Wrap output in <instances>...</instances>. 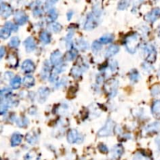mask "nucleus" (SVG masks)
Wrapping results in <instances>:
<instances>
[{
    "mask_svg": "<svg viewBox=\"0 0 160 160\" xmlns=\"http://www.w3.org/2000/svg\"><path fill=\"white\" fill-rule=\"evenodd\" d=\"M140 44V36L138 33H133L125 38L124 45L127 50L131 53H134Z\"/></svg>",
    "mask_w": 160,
    "mask_h": 160,
    "instance_id": "f257e3e1",
    "label": "nucleus"
},
{
    "mask_svg": "<svg viewBox=\"0 0 160 160\" xmlns=\"http://www.w3.org/2000/svg\"><path fill=\"white\" fill-rule=\"evenodd\" d=\"M114 127H115L114 122L110 119H109L105 123V124L99 131L98 136L104 138V137H108V136L111 135L113 132V130H114Z\"/></svg>",
    "mask_w": 160,
    "mask_h": 160,
    "instance_id": "f03ea898",
    "label": "nucleus"
},
{
    "mask_svg": "<svg viewBox=\"0 0 160 160\" xmlns=\"http://www.w3.org/2000/svg\"><path fill=\"white\" fill-rule=\"evenodd\" d=\"M143 51L145 53L146 60L149 63H153L156 60L157 52L153 45H146L143 47Z\"/></svg>",
    "mask_w": 160,
    "mask_h": 160,
    "instance_id": "7ed1b4c3",
    "label": "nucleus"
},
{
    "mask_svg": "<svg viewBox=\"0 0 160 160\" xmlns=\"http://www.w3.org/2000/svg\"><path fill=\"white\" fill-rule=\"evenodd\" d=\"M119 82L116 79H111L105 84V90L110 97H114L117 95Z\"/></svg>",
    "mask_w": 160,
    "mask_h": 160,
    "instance_id": "20e7f679",
    "label": "nucleus"
},
{
    "mask_svg": "<svg viewBox=\"0 0 160 160\" xmlns=\"http://www.w3.org/2000/svg\"><path fill=\"white\" fill-rule=\"evenodd\" d=\"M67 141L70 144H79L83 141V137L77 130H71L67 134Z\"/></svg>",
    "mask_w": 160,
    "mask_h": 160,
    "instance_id": "39448f33",
    "label": "nucleus"
},
{
    "mask_svg": "<svg viewBox=\"0 0 160 160\" xmlns=\"http://www.w3.org/2000/svg\"><path fill=\"white\" fill-rule=\"evenodd\" d=\"M97 25V17L92 13H90L87 16V19L84 23V29L90 31V30L94 29Z\"/></svg>",
    "mask_w": 160,
    "mask_h": 160,
    "instance_id": "423d86ee",
    "label": "nucleus"
},
{
    "mask_svg": "<svg viewBox=\"0 0 160 160\" xmlns=\"http://www.w3.org/2000/svg\"><path fill=\"white\" fill-rule=\"evenodd\" d=\"M160 17V8H155L152 10H151L149 13H148L147 14L144 16V19L148 21V22L153 23L155 20L158 19Z\"/></svg>",
    "mask_w": 160,
    "mask_h": 160,
    "instance_id": "0eeeda50",
    "label": "nucleus"
},
{
    "mask_svg": "<svg viewBox=\"0 0 160 160\" xmlns=\"http://www.w3.org/2000/svg\"><path fill=\"white\" fill-rule=\"evenodd\" d=\"M87 66L83 63L82 65H76L73 66L71 70V75L75 78H78L81 76L83 73L87 70Z\"/></svg>",
    "mask_w": 160,
    "mask_h": 160,
    "instance_id": "6e6552de",
    "label": "nucleus"
},
{
    "mask_svg": "<svg viewBox=\"0 0 160 160\" xmlns=\"http://www.w3.org/2000/svg\"><path fill=\"white\" fill-rule=\"evenodd\" d=\"M21 69L24 73H32L35 70V65L31 60H26L24 61L21 66Z\"/></svg>",
    "mask_w": 160,
    "mask_h": 160,
    "instance_id": "1a4fd4ad",
    "label": "nucleus"
},
{
    "mask_svg": "<svg viewBox=\"0 0 160 160\" xmlns=\"http://www.w3.org/2000/svg\"><path fill=\"white\" fill-rule=\"evenodd\" d=\"M62 59H63V56H62L61 52L58 50L54 51V52L51 54L50 62L52 65H54V66H60V64H62Z\"/></svg>",
    "mask_w": 160,
    "mask_h": 160,
    "instance_id": "9d476101",
    "label": "nucleus"
},
{
    "mask_svg": "<svg viewBox=\"0 0 160 160\" xmlns=\"http://www.w3.org/2000/svg\"><path fill=\"white\" fill-rule=\"evenodd\" d=\"M15 21L18 25L24 24L28 20V16L23 11H17L14 15Z\"/></svg>",
    "mask_w": 160,
    "mask_h": 160,
    "instance_id": "9b49d317",
    "label": "nucleus"
},
{
    "mask_svg": "<svg viewBox=\"0 0 160 160\" xmlns=\"http://www.w3.org/2000/svg\"><path fill=\"white\" fill-rule=\"evenodd\" d=\"M13 13V9L7 4L1 2V15L3 18H7Z\"/></svg>",
    "mask_w": 160,
    "mask_h": 160,
    "instance_id": "f8f14e48",
    "label": "nucleus"
},
{
    "mask_svg": "<svg viewBox=\"0 0 160 160\" xmlns=\"http://www.w3.org/2000/svg\"><path fill=\"white\" fill-rule=\"evenodd\" d=\"M50 94V90L47 87H42L38 89V98L40 102H43L46 100L48 96Z\"/></svg>",
    "mask_w": 160,
    "mask_h": 160,
    "instance_id": "ddd939ff",
    "label": "nucleus"
},
{
    "mask_svg": "<svg viewBox=\"0 0 160 160\" xmlns=\"http://www.w3.org/2000/svg\"><path fill=\"white\" fill-rule=\"evenodd\" d=\"M119 51H120V47H119L118 45H111L105 50V56L107 58H110V57L113 56H115L116 54L118 53Z\"/></svg>",
    "mask_w": 160,
    "mask_h": 160,
    "instance_id": "4468645a",
    "label": "nucleus"
},
{
    "mask_svg": "<svg viewBox=\"0 0 160 160\" xmlns=\"http://www.w3.org/2000/svg\"><path fill=\"white\" fill-rule=\"evenodd\" d=\"M24 46L28 52H32L36 48L35 41H34V39L32 37H28L24 41Z\"/></svg>",
    "mask_w": 160,
    "mask_h": 160,
    "instance_id": "2eb2a0df",
    "label": "nucleus"
},
{
    "mask_svg": "<svg viewBox=\"0 0 160 160\" xmlns=\"http://www.w3.org/2000/svg\"><path fill=\"white\" fill-rule=\"evenodd\" d=\"M152 115L156 119L160 120V100H155L152 106Z\"/></svg>",
    "mask_w": 160,
    "mask_h": 160,
    "instance_id": "dca6fc26",
    "label": "nucleus"
},
{
    "mask_svg": "<svg viewBox=\"0 0 160 160\" xmlns=\"http://www.w3.org/2000/svg\"><path fill=\"white\" fill-rule=\"evenodd\" d=\"M123 153V148L121 144H117L112 150V156L114 158H119Z\"/></svg>",
    "mask_w": 160,
    "mask_h": 160,
    "instance_id": "f3484780",
    "label": "nucleus"
},
{
    "mask_svg": "<svg viewBox=\"0 0 160 160\" xmlns=\"http://www.w3.org/2000/svg\"><path fill=\"white\" fill-rule=\"evenodd\" d=\"M23 139L22 134L20 133H14L11 137V146L12 147H16L19 145L21 143Z\"/></svg>",
    "mask_w": 160,
    "mask_h": 160,
    "instance_id": "a211bd4d",
    "label": "nucleus"
},
{
    "mask_svg": "<svg viewBox=\"0 0 160 160\" xmlns=\"http://www.w3.org/2000/svg\"><path fill=\"white\" fill-rule=\"evenodd\" d=\"M38 140V136L34 131H31V132L28 133L26 135V141L29 143L30 144H34Z\"/></svg>",
    "mask_w": 160,
    "mask_h": 160,
    "instance_id": "6ab92c4d",
    "label": "nucleus"
},
{
    "mask_svg": "<svg viewBox=\"0 0 160 160\" xmlns=\"http://www.w3.org/2000/svg\"><path fill=\"white\" fill-rule=\"evenodd\" d=\"M34 83H35V81H34V77L31 76V75H27L23 80V84L28 88L33 87L34 85Z\"/></svg>",
    "mask_w": 160,
    "mask_h": 160,
    "instance_id": "aec40b11",
    "label": "nucleus"
},
{
    "mask_svg": "<svg viewBox=\"0 0 160 160\" xmlns=\"http://www.w3.org/2000/svg\"><path fill=\"white\" fill-rule=\"evenodd\" d=\"M160 129V123L158 122H154V123L149 124L145 127L144 131L146 133H154L158 131Z\"/></svg>",
    "mask_w": 160,
    "mask_h": 160,
    "instance_id": "412c9836",
    "label": "nucleus"
},
{
    "mask_svg": "<svg viewBox=\"0 0 160 160\" xmlns=\"http://www.w3.org/2000/svg\"><path fill=\"white\" fill-rule=\"evenodd\" d=\"M40 40L42 43L45 44V45L49 44L51 42L50 34L46 31H42V33L40 34Z\"/></svg>",
    "mask_w": 160,
    "mask_h": 160,
    "instance_id": "4be33fe9",
    "label": "nucleus"
},
{
    "mask_svg": "<svg viewBox=\"0 0 160 160\" xmlns=\"http://www.w3.org/2000/svg\"><path fill=\"white\" fill-rule=\"evenodd\" d=\"M50 75V65L49 64V63L45 62L43 66V69H42V77L43 79H46L47 78H49Z\"/></svg>",
    "mask_w": 160,
    "mask_h": 160,
    "instance_id": "5701e85b",
    "label": "nucleus"
},
{
    "mask_svg": "<svg viewBox=\"0 0 160 160\" xmlns=\"http://www.w3.org/2000/svg\"><path fill=\"white\" fill-rule=\"evenodd\" d=\"M7 62L10 66L16 67L18 64V58L16 55H15L14 53H10L7 58Z\"/></svg>",
    "mask_w": 160,
    "mask_h": 160,
    "instance_id": "b1692460",
    "label": "nucleus"
},
{
    "mask_svg": "<svg viewBox=\"0 0 160 160\" xmlns=\"http://www.w3.org/2000/svg\"><path fill=\"white\" fill-rule=\"evenodd\" d=\"M57 16H58V13H57V10L55 8H51L49 9V11H48V16L47 19L48 20L50 21V22H53L56 20Z\"/></svg>",
    "mask_w": 160,
    "mask_h": 160,
    "instance_id": "393cba45",
    "label": "nucleus"
},
{
    "mask_svg": "<svg viewBox=\"0 0 160 160\" xmlns=\"http://www.w3.org/2000/svg\"><path fill=\"white\" fill-rule=\"evenodd\" d=\"M77 46L81 51H86L88 49V44L84 38H79L77 40Z\"/></svg>",
    "mask_w": 160,
    "mask_h": 160,
    "instance_id": "a878e982",
    "label": "nucleus"
},
{
    "mask_svg": "<svg viewBox=\"0 0 160 160\" xmlns=\"http://www.w3.org/2000/svg\"><path fill=\"white\" fill-rule=\"evenodd\" d=\"M21 84V78L20 76H15L10 81V86L13 89H18Z\"/></svg>",
    "mask_w": 160,
    "mask_h": 160,
    "instance_id": "bb28decb",
    "label": "nucleus"
},
{
    "mask_svg": "<svg viewBox=\"0 0 160 160\" xmlns=\"http://www.w3.org/2000/svg\"><path fill=\"white\" fill-rule=\"evenodd\" d=\"M114 39V36L111 34H107L105 35L102 36V38H100L99 39V42H100L102 45H104V44H109V43H111L113 41Z\"/></svg>",
    "mask_w": 160,
    "mask_h": 160,
    "instance_id": "cd10ccee",
    "label": "nucleus"
},
{
    "mask_svg": "<svg viewBox=\"0 0 160 160\" xmlns=\"http://www.w3.org/2000/svg\"><path fill=\"white\" fill-rule=\"evenodd\" d=\"M11 30L9 29L7 27L4 26L3 28H1L0 30V37L2 38V39H7L10 37V34H11Z\"/></svg>",
    "mask_w": 160,
    "mask_h": 160,
    "instance_id": "c85d7f7f",
    "label": "nucleus"
},
{
    "mask_svg": "<svg viewBox=\"0 0 160 160\" xmlns=\"http://www.w3.org/2000/svg\"><path fill=\"white\" fill-rule=\"evenodd\" d=\"M73 31H70L68 32L67 35L66 37V48L68 49H71L72 47V38H73Z\"/></svg>",
    "mask_w": 160,
    "mask_h": 160,
    "instance_id": "c756f323",
    "label": "nucleus"
},
{
    "mask_svg": "<svg viewBox=\"0 0 160 160\" xmlns=\"http://www.w3.org/2000/svg\"><path fill=\"white\" fill-rule=\"evenodd\" d=\"M24 160H39L38 154L35 151H31L26 154L24 157Z\"/></svg>",
    "mask_w": 160,
    "mask_h": 160,
    "instance_id": "7c9ffc66",
    "label": "nucleus"
},
{
    "mask_svg": "<svg viewBox=\"0 0 160 160\" xmlns=\"http://www.w3.org/2000/svg\"><path fill=\"white\" fill-rule=\"evenodd\" d=\"M133 160H152L149 156L142 152H138L134 155Z\"/></svg>",
    "mask_w": 160,
    "mask_h": 160,
    "instance_id": "2f4dec72",
    "label": "nucleus"
},
{
    "mask_svg": "<svg viewBox=\"0 0 160 160\" xmlns=\"http://www.w3.org/2000/svg\"><path fill=\"white\" fill-rule=\"evenodd\" d=\"M77 56H78V50L75 49H71L68 51L67 54H66V60L71 61L76 58Z\"/></svg>",
    "mask_w": 160,
    "mask_h": 160,
    "instance_id": "473e14b6",
    "label": "nucleus"
},
{
    "mask_svg": "<svg viewBox=\"0 0 160 160\" xmlns=\"http://www.w3.org/2000/svg\"><path fill=\"white\" fill-rule=\"evenodd\" d=\"M139 79V73L137 70H132L130 73V80H131L132 82H137Z\"/></svg>",
    "mask_w": 160,
    "mask_h": 160,
    "instance_id": "72a5a7b5",
    "label": "nucleus"
},
{
    "mask_svg": "<svg viewBox=\"0 0 160 160\" xmlns=\"http://www.w3.org/2000/svg\"><path fill=\"white\" fill-rule=\"evenodd\" d=\"M91 49H92L93 52L97 53L102 49V44L99 42V41H95L91 45Z\"/></svg>",
    "mask_w": 160,
    "mask_h": 160,
    "instance_id": "f704fd0d",
    "label": "nucleus"
},
{
    "mask_svg": "<svg viewBox=\"0 0 160 160\" xmlns=\"http://www.w3.org/2000/svg\"><path fill=\"white\" fill-rule=\"evenodd\" d=\"M28 120L26 117H24L23 119L18 118L16 119V123H17L18 127H26L28 124Z\"/></svg>",
    "mask_w": 160,
    "mask_h": 160,
    "instance_id": "c9c22d12",
    "label": "nucleus"
},
{
    "mask_svg": "<svg viewBox=\"0 0 160 160\" xmlns=\"http://www.w3.org/2000/svg\"><path fill=\"white\" fill-rule=\"evenodd\" d=\"M50 28L52 29V31H54V32L56 33H58L62 30V26L60 24H59V23L54 22L50 25Z\"/></svg>",
    "mask_w": 160,
    "mask_h": 160,
    "instance_id": "e433bc0d",
    "label": "nucleus"
},
{
    "mask_svg": "<svg viewBox=\"0 0 160 160\" xmlns=\"http://www.w3.org/2000/svg\"><path fill=\"white\" fill-rule=\"evenodd\" d=\"M93 14L96 16L97 18H99V16L102 15V9L99 7V5H95L93 6Z\"/></svg>",
    "mask_w": 160,
    "mask_h": 160,
    "instance_id": "4c0bfd02",
    "label": "nucleus"
},
{
    "mask_svg": "<svg viewBox=\"0 0 160 160\" xmlns=\"http://www.w3.org/2000/svg\"><path fill=\"white\" fill-rule=\"evenodd\" d=\"M9 108V103L6 102H4L3 100H2V102H1V107H0V112H1V114L3 115L4 113H6L8 110Z\"/></svg>",
    "mask_w": 160,
    "mask_h": 160,
    "instance_id": "58836bf2",
    "label": "nucleus"
},
{
    "mask_svg": "<svg viewBox=\"0 0 160 160\" xmlns=\"http://www.w3.org/2000/svg\"><path fill=\"white\" fill-rule=\"evenodd\" d=\"M11 94V89L10 88L5 87V88H2V90H1V97H2V99H3V98H8Z\"/></svg>",
    "mask_w": 160,
    "mask_h": 160,
    "instance_id": "ea45409f",
    "label": "nucleus"
},
{
    "mask_svg": "<svg viewBox=\"0 0 160 160\" xmlns=\"http://www.w3.org/2000/svg\"><path fill=\"white\" fill-rule=\"evenodd\" d=\"M20 45V39L18 37H13L10 42V46L12 48H16Z\"/></svg>",
    "mask_w": 160,
    "mask_h": 160,
    "instance_id": "a19ab883",
    "label": "nucleus"
},
{
    "mask_svg": "<svg viewBox=\"0 0 160 160\" xmlns=\"http://www.w3.org/2000/svg\"><path fill=\"white\" fill-rule=\"evenodd\" d=\"M152 95L154 97H160V85H155L152 87Z\"/></svg>",
    "mask_w": 160,
    "mask_h": 160,
    "instance_id": "79ce46f5",
    "label": "nucleus"
},
{
    "mask_svg": "<svg viewBox=\"0 0 160 160\" xmlns=\"http://www.w3.org/2000/svg\"><path fill=\"white\" fill-rule=\"evenodd\" d=\"M5 26L7 27L9 29H10L11 31H16L18 30L17 25L14 24H13V23L10 22V21H8V22L6 23Z\"/></svg>",
    "mask_w": 160,
    "mask_h": 160,
    "instance_id": "37998d69",
    "label": "nucleus"
},
{
    "mask_svg": "<svg viewBox=\"0 0 160 160\" xmlns=\"http://www.w3.org/2000/svg\"><path fill=\"white\" fill-rule=\"evenodd\" d=\"M129 4H130L129 1H121V2H119L118 9L120 10H125V9L127 8Z\"/></svg>",
    "mask_w": 160,
    "mask_h": 160,
    "instance_id": "c03bdc74",
    "label": "nucleus"
},
{
    "mask_svg": "<svg viewBox=\"0 0 160 160\" xmlns=\"http://www.w3.org/2000/svg\"><path fill=\"white\" fill-rule=\"evenodd\" d=\"M33 14L35 16H40L41 15H42V10L39 7V6H36L35 9L33 11Z\"/></svg>",
    "mask_w": 160,
    "mask_h": 160,
    "instance_id": "a18cd8bd",
    "label": "nucleus"
},
{
    "mask_svg": "<svg viewBox=\"0 0 160 160\" xmlns=\"http://www.w3.org/2000/svg\"><path fill=\"white\" fill-rule=\"evenodd\" d=\"M99 151H100L101 152H102V153H107V152H109L108 147H107V146L105 145V144H99Z\"/></svg>",
    "mask_w": 160,
    "mask_h": 160,
    "instance_id": "49530a36",
    "label": "nucleus"
},
{
    "mask_svg": "<svg viewBox=\"0 0 160 160\" xmlns=\"http://www.w3.org/2000/svg\"><path fill=\"white\" fill-rule=\"evenodd\" d=\"M142 66H143V70H145V71H147V72L152 71V67L150 66V63H144V64L142 65Z\"/></svg>",
    "mask_w": 160,
    "mask_h": 160,
    "instance_id": "de8ad7c7",
    "label": "nucleus"
},
{
    "mask_svg": "<svg viewBox=\"0 0 160 160\" xmlns=\"http://www.w3.org/2000/svg\"><path fill=\"white\" fill-rule=\"evenodd\" d=\"M110 68H111L112 71H115V70H117V62H116V61L112 62L111 66H110Z\"/></svg>",
    "mask_w": 160,
    "mask_h": 160,
    "instance_id": "09e8293b",
    "label": "nucleus"
},
{
    "mask_svg": "<svg viewBox=\"0 0 160 160\" xmlns=\"http://www.w3.org/2000/svg\"><path fill=\"white\" fill-rule=\"evenodd\" d=\"M4 54H5V47L4 46H1V48H0V58H3Z\"/></svg>",
    "mask_w": 160,
    "mask_h": 160,
    "instance_id": "8fccbe9b",
    "label": "nucleus"
},
{
    "mask_svg": "<svg viewBox=\"0 0 160 160\" xmlns=\"http://www.w3.org/2000/svg\"><path fill=\"white\" fill-rule=\"evenodd\" d=\"M73 11H69V12H68L67 14H66V16H67V20H70L71 19L72 16H73Z\"/></svg>",
    "mask_w": 160,
    "mask_h": 160,
    "instance_id": "3c124183",
    "label": "nucleus"
},
{
    "mask_svg": "<svg viewBox=\"0 0 160 160\" xmlns=\"http://www.w3.org/2000/svg\"><path fill=\"white\" fill-rule=\"evenodd\" d=\"M155 143H156L157 146H158V149H160V136H158V138L155 139Z\"/></svg>",
    "mask_w": 160,
    "mask_h": 160,
    "instance_id": "603ef678",
    "label": "nucleus"
},
{
    "mask_svg": "<svg viewBox=\"0 0 160 160\" xmlns=\"http://www.w3.org/2000/svg\"><path fill=\"white\" fill-rule=\"evenodd\" d=\"M158 36L160 38V27H159V29H158Z\"/></svg>",
    "mask_w": 160,
    "mask_h": 160,
    "instance_id": "864d4df0",
    "label": "nucleus"
}]
</instances>
